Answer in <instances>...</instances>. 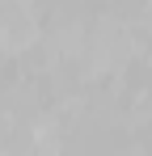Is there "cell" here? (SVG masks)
Returning a JSON list of instances; mask_svg holds the SVG:
<instances>
[]
</instances>
